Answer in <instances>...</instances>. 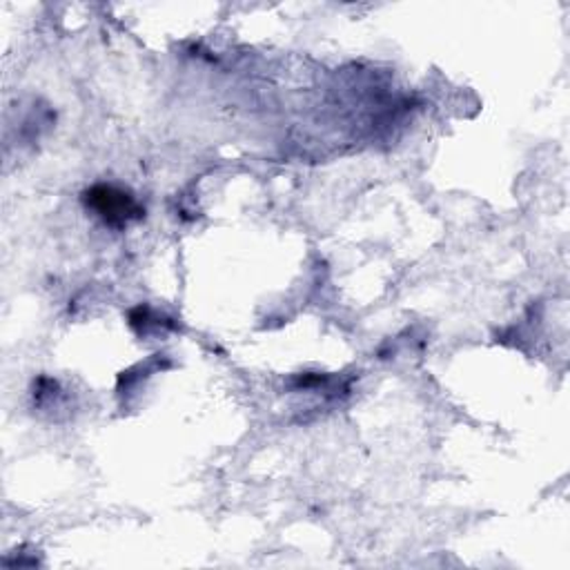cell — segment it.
<instances>
[{
  "label": "cell",
  "instance_id": "1",
  "mask_svg": "<svg viewBox=\"0 0 570 570\" xmlns=\"http://www.w3.org/2000/svg\"><path fill=\"white\" fill-rule=\"evenodd\" d=\"M87 207H91L107 225L122 227L129 220H136L142 216L140 205L125 191L109 187V185H96L85 194Z\"/></svg>",
  "mask_w": 570,
  "mask_h": 570
}]
</instances>
